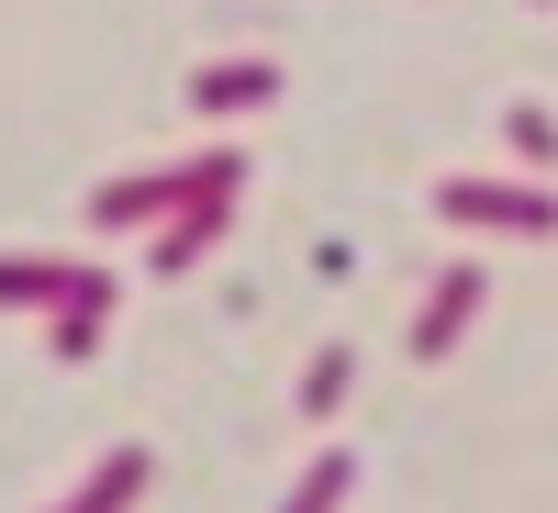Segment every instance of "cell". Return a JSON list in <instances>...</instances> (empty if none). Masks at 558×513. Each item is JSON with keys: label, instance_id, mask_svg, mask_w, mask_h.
Wrapping results in <instances>:
<instances>
[{"label": "cell", "instance_id": "obj_1", "mask_svg": "<svg viewBox=\"0 0 558 513\" xmlns=\"http://www.w3.org/2000/svg\"><path fill=\"white\" fill-rule=\"evenodd\" d=\"M68 291H78V268H57V257H0V313H68Z\"/></svg>", "mask_w": 558, "mask_h": 513}, {"label": "cell", "instance_id": "obj_2", "mask_svg": "<svg viewBox=\"0 0 558 513\" xmlns=\"http://www.w3.org/2000/svg\"><path fill=\"white\" fill-rule=\"evenodd\" d=\"M134 491H146V447H112V457H101V469H89V480H78L57 513H123Z\"/></svg>", "mask_w": 558, "mask_h": 513}, {"label": "cell", "instance_id": "obj_3", "mask_svg": "<svg viewBox=\"0 0 558 513\" xmlns=\"http://www.w3.org/2000/svg\"><path fill=\"white\" fill-rule=\"evenodd\" d=\"M191 101H202V112H246V101H268V68H202Z\"/></svg>", "mask_w": 558, "mask_h": 513}, {"label": "cell", "instance_id": "obj_4", "mask_svg": "<svg viewBox=\"0 0 558 513\" xmlns=\"http://www.w3.org/2000/svg\"><path fill=\"white\" fill-rule=\"evenodd\" d=\"M458 313H470V279H447V291H436V313H425V357L458 335Z\"/></svg>", "mask_w": 558, "mask_h": 513}, {"label": "cell", "instance_id": "obj_5", "mask_svg": "<svg viewBox=\"0 0 558 513\" xmlns=\"http://www.w3.org/2000/svg\"><path fill=\"white\" fill-rule=\"evenodd\" d=\"M336 491H347V457H324V469L302 480V502H291V513H324V502H336Z\"/></svg>", "mask_w": 558, "mask_h": 513}]
</instances>
